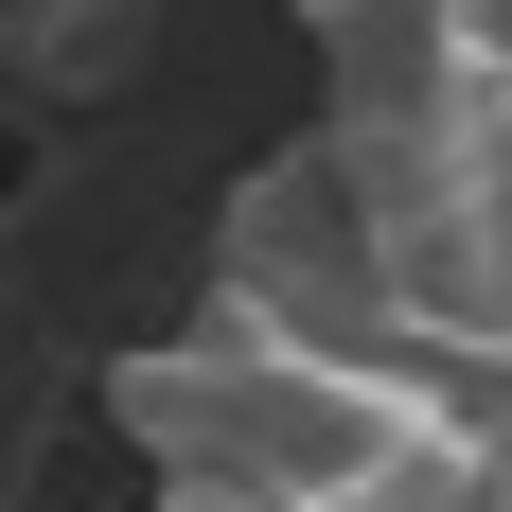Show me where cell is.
Listing matches in <instances>:
<instances>
[{"label": "cell", "instance_id": "cell-1", "mask_svg": "<svg viewBox=\"0 0 512 512\" xmlns=\"http://www.w3.org/2000/svg\"><path fill=\"white\" fill-rule=\"evenodd\" d=\"M460 407L477 389L442 354H354L248 301H195L106 371V424L159 460V512H371Z\"/></svg>", "mask_w": 512, "mask_h": 512}, {"label": "cell", "instance_id": "cell-2", "mask_svg": "<svg viewBox=\"0 0 512 512\" xmlns=\"http://www.w3.org/2000/svg\"><path fill=\"white\" fill-rule=\"evenodd\" d=\"M336 159H354V195H371V248H389L407 336L460 389H512V89H477L424 142H336Z\"/></svg>", "mask_w": 512, "mask_h": 512}, {"label": "cell", "instance_id": "cell-3", "mask_svg": "<svg viewBox=\"0 0 512 512\" xmlns=\"http://www.w3.org/2000/svg\"><path fill=\"white\" fill-rule=\"evenodd\" d=\"M212 301L301 318V336H354V354H424L407 301H389V248H371V195L336 142H283L230 177V230H212Z\"/></svg>", "mask_w": 512, "mask_h": 512}]
</instances>
